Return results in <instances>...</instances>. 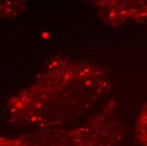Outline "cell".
I'll return each instance as SVG.
<instances>
[{"mask_svg": "<svg viewBox=\"0 0 147 146\" xmlns=\"http://www.w3.org/2000/svg\"><path fill=\"white\" fill-rule=\"evenodd\" d=\"M110 87L105 69L57 57L46 63L30 85L8 99L7 117L25 128H59L92 111Z\"/></svg>", "mask_w": 147, "mask_h": 146, "instance_id": "obj_1", "label": "cell"}, {"mask_svg": "<svg viewBox=\"0 0 147 146\" xmlns=\"http://www.w3.org/2000/svg\"><path fill=\"white\" fill-rule=\"evenodd\" d=\"M116 109V102L110 100L98 112L76 126L2 136L0 146H120L124 130Z\"/></svg>", "mask_w": 147, "mask_h": 146, "instance_id": "obj_2", "label": "cell"}, {"mask_svg": "<svg viewBox=\"0 0 147 146\" xmlns=\"http://www.w3.org/2000/svg\"><path fill=\"white\" fill-rule=\"evenodd\" d=\"M104 23L120 26L126 23H147V1L103 0L92 2Z\"/></svg>", "mask_w": 147, "mask_h": 146, "instance_id": "obj_3", "label": "cell"}, {"mask_svg": "<svg viewBox=\"0 0 147 146\" xmlns=\"http://www.w3.org/2000/svg\"><path fill=\"white\" fill-rule=\"evenodd\" d=\"M134 131L138 143L141 146H147V102L137 117Z\"/></svg>", "mask_w": 147, "mask_h": 146, "instance_id": "obj_4", "label": "cell"}]
</instances>
